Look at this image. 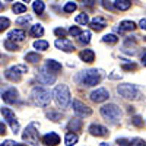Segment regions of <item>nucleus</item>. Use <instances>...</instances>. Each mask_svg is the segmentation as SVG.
I'll return each instance as SVG.
<instances>
[{
  "instance_id": "26",
  "label": "nucleus",
  "mask_w": 146,
  "mask_h": 146,
  "mask_svg": "<svg viewBox=\"0 0 146 146\" xmlns=\"http://www.w3.org/2000/svg\"><path fill=\"white\" fill-rule=\"evenodd\" d=\"M78 36H79V42L80 44H89V41H91V32L89 31H85V32L80 31V34Z\"/></svg>"
},
{
  "instance_id": "11",
  "label": "nucleus",
  "mask_w": 146,
  "mask_h": 146,
  "mask_svg": "<svg viewBox=\"0 0 146 146\" xmlns=\"http://www.w3.org/2000/svg\"><path fill=\"white\" fill-rule=\"evenodd\" d=\"M110 98V92L105 89V88H98L96 91H94L91 94V100L94 102H104Z\"/></svg>"
},
{
  "instance_id": "2",
  "label": "nucleus",
  "mask_w": 146,
  "mask_h": 146,
  "mask_svg": "<svg viewBox=\"0 0 146 146\" xmlns=\"http://www.w3.org/2000/svg\"><path fill=\"white\" fill-rule=\"evenodd\" d=\"M31 98H32V102L38 107H47L51 101V94L50 91H47L45 88H41V86H36L32 89L31 92Z\"/></svg>"
},
{
  "instance_id": "8",
  "label": "nucleus",
  "mask_w": 146,
  "mask_h": 146,
  "mask_svg": "<svg viewBox=\"0 0 146 146\" xmlns=\"http://www.w3.org/2000/svg\"><path fill=\"white\" fill-rule=\"evenodd\" d=\"M0 111H2V114H3V117L6 118V121L9 123V126L12 127V131L16 133L19 131V123L16 121V117H15V114H13V111H12L10 108H7V107H3L2 110H0Z\"/></svg>"
},
{
  "instance_id": "38",
  "label": "nucleus",
  "mask_w": 146,
  "mask_h": 146,
  "mask_svg": "<svg viewBox=\"0 0 146 146\" xmlns=\"http://www.w3.org/2000/svg\"><path fill=\"white\" fill-rule=\"evenodd\" d=\"M69 34H70V35H73V36H78V35L80 34V29H79L78 27H70Z\"/></svg>"
},
{
  "instance_id": "51",
  "label": "nucleus",
  "mask_w": 146,
  "mask_h": 146,
  "mask_svg": "<svg viewBox=\"0 0 146 146\" xmlns=\"http://www.w3.org/2000/svg\"><path fill=\"white\" fill-rule=\"evenodd\" d=\"M6 2H13V0H6Z\"/></svg>"
},
{
  "instance_id": "3",
  "label": "nucleus",
  "mask_w": 146,
  "mask_h": 146,
  "mask_svg": "<svg viewBox=\"0 0 146 146\" xmlns=\"http://www.w3.org/2000/svg\"><path fill=\"white\" fill-rule=\"evenodd\" d=\"M53 95L58 107L67 108V105L70 104V91L67 88V85H57Z\"/></svg>"
},
{
  "instance_id": "9",
  "label": "nucleus",
  "mask_w": 146,
  "mask_h": 146,
  "mask_svg": "<svg viewBox=\"0 0 146 146\" xmlns=\"http://www.w3.org/2000/svg\"><path fill=\"white\" fill-rule=\"evenodd\" d=\"M72 105H73V111H75L78 117H89L92 114V110L88 105H85L83 102H80L79 100H73Z\"/></svg>"
},
{
  "instance_id": "16",
  "label": "nucleus",
  "mask_w": 146,
  "mask_h": 146,
  "mask_svg": "<svg viewBox=\"0 0 146 146\" xmlns=\"http://www.w3.org/2000/svg\"><path fill=\"white\" fill-rule=\"evenodd\" d=\"M42 143L44 145H58L60 143V136L57 135V133H47V135L42 137Z\"/></svg>"
},
{
  "instance_id": "32",
  "label": "nucleus",
  "mask_w": 146,
  "mask_h": 146,
  "mask_svg": "<svg viewBox=\"0 0 146 146\" xmlns=\"http://www.w3.org/2000/svg\"><path fill=\"white\" fill-rule=\"evenodd\" d=\"M5 47L7 48V50H10V51H16V50H18V44H16L15 41L9 40V38L5 41Z\"/></svg>"
},
{
  "instance_id": "46",
  "label": "nucleus",
  "mask_w": 146,
  "mask_h": 146,
  "mask_svg": "<svg viewBox=\"0 0 146 146\" xmlns=\"http://www.w3.org/2000/svg\"><path fill=\"white\" fill-rule=\"evenodd\" d=\"M139 27H140L142 29H145V28H146V19H145V18H143V19L139 22Z\"/></svg>"
},
{
  "instance_id": "28",
  "label": "nucleus",
  "mask_w": 146,
  "mask_h": 146,
  "mask_svg": "<svg viewBox=\"0 0 146 146\" xmlns=\"http://www.w3.org/2000/svg\"><path fill=\"white\" fill-rule=\"evenodd\" d=\"M25 60L29 63H38L40 62V54L38 53H28L25 56Z\"/></svg>"
},
{
  "instance_id": "50",
  "label": "nucleus",
  "mask_w": 146,
  "mask_h": 146,
  "mask_svg": "<svg viewBox=\"0 0 146 146\" xmlns=\"http://www.w3.org/2000/svg\"><path fill=\"white\" fill-rule=\"evenodd\" d=\"M22 2H29V0H22Z\"/></svg>"
},
{
  "instance_id": "12",
  "label": "nucleus",
  "mask_w": 146,
  "mask_h": 146,
  "mask_svg": "<svg viewBox=\"0 0 146 146\" xmlns=\"http://www.w3.org/2000/svg\"><path fill=\"white\" fill-rule=\"evenodd\" d=\"M56 47L58 48V50H63L66 53H72V51H75V45H73L72 41L66 40V38H58L56 41Z\"/></svg>"
},
{
  "instance_id": "13",
  "label": "nucleus",
  "mask_w": 146,
  "mask_h": 146,
  "mask_svg": "<svg viewBox=\"0 0 146 146\" xmlns=\"http://www.w3.org/2000/svg\"><path fill=\"white\" fill-rule=\"evenodd\" d=\"M89 25H91V28L94 29V31H102L105 27H107V21L104 19V18H101V16H95L92 21H89L88 22Z\"/></svg>"
},
{
  "instance_id": "47",
  "label": "nucleus",
  "mask_w": 146,
  "mask_h": 146,
  "mask_svg": "<svg viewBox=\"0 0 146 146\" xmlns=\"http://www.w3.org/2000/svg\"><path fill=\"white\" fill-rule=\"evenodd\" d=\"M145 60H146V54H145V51H143V54H142V64H143V66L146 64V62H145Z\"/></svg>"
},
{
  "instance_id": "27",
  "label": "nucleus",
  "mask_w": 146,
  "mask_h": 146,
  "mask_svg": "<svg viewBox=\"0 0 146 146\" xmlns=\"http://www.w3.org/2000/svg\"><path fill=\"white\" fill-rule=\"evenodd\" d=\"M102 41L107 42V44H115V42L118 41V36H117L115 34H107V35H104Z\"/></svg>"
},
{
  "instance_id": "39",
  "label": "nucleus",
  "mask_w": 146,
  "mask_h": 146,
  "mask_svg": "<svg viewBox=\"0 0 146 146\" xmlns=\"http://www.w3.org/2000/svg\"><path fill=\"white\" fill-rule=\"evenodd\" d=\"M130 145H135V146H145V140H142V139H135V140H130Z\"/></svg>"
},
{
  "instance_id": "41",
  "label": "nucleus",
  "mask_w": 146,
  "mask_h": 146,
  "mask_svg": "<svg viewBox=\"0 0 146 146\" xmlns=\"http://www.w3.org/2000/svg\"><path fill=\"white\" fill-rule=\"evenodd\" d=\"M102 6L105 9H108V10H113L114 9V6L111 5V2H108V0H102Z\"/></svg>"
},
{
  "instance_id": "6",
  "label": "nucleus",
  "mask_w": 146,
  "mask_h": 146,
  "mask_svg": "<svg viewBox=\"0 0 146 146\" xmlns=\"http://www.w3.org/2000/svg\"><path fill=\"white\" fill-rule=\"evenodd\" d=\"M28 72V67L27 66H23V64H16L13 67H10L5 72V76L6 79L12 80V82H19L21 80V76H22V73H27Z\"/></svg>"
},
{
  "instance_id": "45",
  "label": "nucleus",
  "mask_w": 146,
  "mask_h": 146,
  "mask_svg": "<svg viewBox=\"0 0 146 146\" xmlns=\"http://www.w3.org/2000/svg\"><path fill=\"white\" fill-rule=\"evenodd\" d=\"M6 133V126L3 123H0V135H5Z\"/></svg>"
},
{
  "instance_id": "40",
  "label": "nucleus",
  "mask_w": 146,
  "mask_h": 146,
  "mask_svg": "<svg viewBox=\"0 0 146 146\" xmlns=\"http://www.w3.org/2000/svg\"><path fill=\"white\" fill-rule=\"evenodd\" d=\"M54 34H56L57 36H66V31H64L63 28H56V29H54Z\"/></svg>"
},
{
  "instance_id": "29",
  "label": "nucleus",
  "mask_w": 146,
  "mask_h": 146,
  "mask_svg": "<svg viewBox=\"0 0 146 146\" xmlns=\"http://www.w3.org/2000/svg\"><path fill=\"white\" fill-rule=\"evenodd\" d=\"M12 10H13L16 15H19V13H25V12H27V6L23 5V3H15L13 7H12Z\"/></svg>"
},
{
  "instance_id": "25",
  "label": "nucleus",
  "mask_w": 146,
  "mask_h": 146,
  "mask_svg": "<svg viewBox=\"0 0 146 146\" xmlns=\"http://www.w3.org/2000/svg\"><path fill=\"white\" fill-rule=\"evenodd\" d=\"M31 34L34 35V36H42L44 35V27L41 25V23H36V25H34V27H31Z\"/></svg>"
},
{
  "instance_id": "22",
  "label": "nucleus",
  "mask_w": 146,
  "mask_h": 146,
  "mask_svg": "<svg viewBox=\"0 0 146 146\" xmlns=\"http://www.w3.org/2000/svg\"><path fill=\"white\" fill-rule=\"evenodd\" d=\"M69 130H72V131H79L80 129H82V120H79V118H73V120H70V123H69Z\"/></svg>"
},
{
  "instance_id": "1",
  "label": "nucleus",
  "mask_w": 146,
  "mask_h": 146,
  "mask_svg": "<svg viewBox=\"0 0 146 146\" xmlns=\"http://www.w3.org/2000/svg\"><path fill=\"white\" fill-rule=\"evenodd\" d=\"M101 115L110 121V123L113 124H117L118 121L121 120V115H123V113H121V110L115 105V104H107V105H102L101 110H100Z\"/></svg>"
},
{
  "instance_id": "34",
  "label": "nucleus",
  "mask_w": 146,
  "mask_h": 146,
  "mask_svg": "<svg viewBox=\"0 0 146 146\" xmlns=\"http://www.w3.org/2000/svg\"><path fill=\"white\" fill-rule=\"evenodd\" d=\"M78 9V5L76 3H73V2H69V3H66L64 5V12H66V13H72V12H75Z\"/></svg>"
},
{
  "instance_id": "31",
  "label": "nucleus",
  "mask_w": 146,
  "mask_h": 146,
  "mask_svg": "<svg viewBox=\"0 0 146 146\" xmlns=\"http://www.w3.org/2000/svg\"><path fill=\"white\" fill-rule=\"evenodd\" d=\"M75 21H76L78 23H80V25H86V23L89 22V16H88L86 13H80V15L76 16Z\"/></svg>"
},
{
  "instance_id": "43",
  "label": "nucleus",
  "mask_w": 146,
  "mask_h": 146,
  "mask_svg": "<svg viewBox=\"0 0 146 146\" xmlns=\"http://www.w3.org/2000/svg\"><path fill=\"white\" fill-rule=\"evenodd\" d=\"M2 145H3V146H18L19 143H16V142H13V140H5Z\"/></svg>"
},
{
  "instance_id": "23",
  "label": "nucleus",
  "mask_w": 146,
  "mask_h": 146,
  "mask_svg": "<svg viewBox=\"0 0 146 146\" xmlns=\"http://www.w3.org/2000/svg\"><path fill=\"white\" fill-rule=\"evenodd\" d=\"M32 9H34V12L36 15H42V12L45 9L44 2H42V0H35V2L32 3Z\"/></svg>"
},
{
  "instance_id": "35",
  "label": "nucleus",
  "mask_w": 146,
  "mask_h": 146,
  "mask_svg": "<svg viewBox=\"0 0 146 146\" xmlns=\"http://www.w3.org/2000/svg\"><path fill=\"white\" fill-rule=\"evenodd\" d=\"M10 25V21L7 18H0V32H3L5 29H7V27Z\"/></svg>"
},
{
  "instance_id": "36",
  "label": "nucleus",
  "mask_w": 146,
  "mask_h": 146,
  "mask_svg": "<svg viewBox=\"0 0 146 146\" xmlns=\"http://www.w3.org/2000/svg\"><path fill=\"white\" fill-rule=\"evenodd\" d=\"M131 123L135 124L136 127H142V126H143V123H145V121H143V118H142L140 115H135V117L131 118Z\"/></svg>"
},
{
  "instance_id": "20",
  "label": "nucleus",
  "mask_w": 146,
  "mask_h": 146,
  "mask_svg": "<svg viewBox=\"0 0 146 146\" xmlns=\"http://www.w3.org/2000/svg\"><path fill=\"white\" fill-rule=\"evenodd\" d=\"M79 57L83 60L85 63H92L94 58H95V53H94L92 50H83V51L79 54Z\"/></svg>"
},
{
  "instance_id": "37",
  "label": "nucleus",
  "mask_w": 146,
  "mask_h": 146,
  "mask_svg": "<svg viewBox=\"0 0 146 146\" xmlns=\"http://www.w3.org/2000/svg\"><path fill=\"white\" fill-rule=\"evenodd\" d=\"M28 22H31V16H28V15L21 16V18L16 19V23H18V25H27Z\"/></svg>"
},
{
  "instance_id": "48",
  "label": "nucleus",
  "mask_w": 146,
  "mask_h": 146,
  "mask_svg": "<svg viewBox=\"0 0 146 146\" xmlns=\"http://www.w3.org/2000/svg\"><path fill=\"white\" fill-rule=\"evenodd\" d=\"M86 5H88V6H92V5H94V0H88Z\"/></svg>"
},
{
  "instance_id": "15",
  "label": "nucleus",
  "mask_w": 146,
  "mask_h": 146,
  "mask_svg": "<svg viewBox=\"0 0 146 146\" xmlns=\"http://www.w3.org/2000/svg\"><path fill=\"white\" fill-rule=\"evenodd\" d=\"M89 133L92 136H107L108 135V129H105L104 126H100V124H92L89 127Z\"/></svg>"
},
{
  "instance_id": "18",
  "label": "nucleus",
  "mask_w": 146,
  "mask_h": 146,
  "mask_svg": "<svg viewBox=\"0 0 146 146\" xmlns=\"http://www.w3.org/2000/svg\"><path fill=\"white\" fill-rule=\"evenodd\" d=\"M135 28H136V23L133 22V21H123V22H120V25H118V31H120V32L133 31Z\"/></svg>"
},
{
  "instance_id": "10",
  "label": "nucleus",
  "mask_w": 146,
  "mask_h": 146,
  "mask_svg": "<svg viewBox=\"0 0 146 146\" xmlns=\"http://www.w3.org/2000/svg\"><path fill=\"white\" fill-rule=\"evenodd\" d=\"M38 80H40L42 85H51V83L56 82V76H54V73L48 72L47 67H42V69L38 72Z\"/></svg>"
},
{
  "instance_id": "4",
  "label": "nucleus",
  "mask_w": 146,
  "mask_h": 146,
  "mask_svg": "<svg viewBox=\"0 0 146 146\" xmlns=\"http://www.w3.org/2000/svg\"><path fill=\"white\" fill-rule=\"evenodd\" d=\"M118 94L126 100H133V101H137L142 98V94L140 91L135 86V85H130V83H123V85H118L117 88Z\"/></svg>"
},
{
  "instance_id": "17",
  "label": "nucleus",
  "mask_w": 146,
  "mask_h": 146,
  "mask_svg": "<svg viewBox=\"0 0 146 146\" xmlns=\"http://www.w3.org/2000/svg\"><path fill=\"white\" fill-rule=\"evenodd\" d=\"M25 31L23 29H13V31H10L9 35H7V38L12 40V41H23L25 40Z\"/></svg>"
},
{
  "instance_id": "14",
  "label": "nucleus",
  "mask_w": 146,
  "mask_h": 146,
  "mask_svg": "<svg viewBox=\"0 0 146 146\" xmlns=\"http://www.w3.org/2000/svg\"><path fill=\"white\" fill-rule=\"evenodd\" d=\"M2 98H3V101L7 102V104H13V102L18 101V91H15V89H7V91H5V92L2 94Z\"/></svg>"
},
{
  "instance_id": "21",
  "label": "nucleus",
  "mask_w": 146,
  "mask_h": 146,
  "mask_svg": "<svg viewBox=\"0 0 146 146\" xmlns=\"http://www.w3.org/2000/svg\"><path fill=\"white\" fill-rule=\"evenodd\" d=\"M131 6V2L130 0H115V3H114V7L121 10V12H124V10H129Z\"/></svg>"
},
{
  "instance_id": "44",
  "label": "nucleus",
  "mask_w": 146,
  "mask_h": 146,
  "mask_svg": "<svg viewBox=\"0 0 146 146\" xmlns=\"http://www.w3.org/2000/svg\"><path fill=\"white\" fill-rule=\"evenodd\" d=\"M117 143L121 145V146H126V145H130V140H127V139H118Z\"/></svg>"
},
{
  "instance_id": "30",
  "label": "nucleus",
  "mask_w": 146,
  "mask_h": 146,
  "mask_svg": "<svg viewBox=\"0 0 146 146\" xmlns=\"http://www.w3.org/2000/svg\"><path fill=\"white\" fill-rule=\"evenodd\" d=\"M34 47L36 48V50L44 51V50H47V48H48V42L44 41V40H38V41H35V42H34Z\"/></svg>"
},
{
  "instance_id": "7",
  "label": "nucleus",
  "mask_w": 146,
  "mask_h": 146,
  "mask_svg": "<svg viewBox=\"0 0 146 146\" xmlns=\"http://www.w3.org/2000/svg\"><path fill=\"white\" fill-rule=\"evenodd\" d=\"M35 127H40V126H36L35 123H31L25 129V133L22 135V139L25 140L27 143H31V145H36V143H38L40 133H38V129H35Z\"/></svg>"
},
{
  "instance_id": "5",
  "label": "nucleus",
  "mask_w": 146,
  "mask_h": 146,
  "mask_svg": "<svg viewBox=\"0 0 146 146\" xmlns=\"http://www.w3.org/2000/svg\"><path fill=\"white\" fill-rule=\"evenodd\" d=\"M101 80V75L96 69H89L82 73V83L85 86H95Z\"/></svg>"
},
{
  "instance_id": "33",
  "label": "nucleus",
  "mask_w": 146,
  "mask_h": 146,
  "mask_svg": "<svg viewBox=\"0 0 146 146\" xmlns=\"http://www.w3.org/2000/svg\"><path fill=\"white\" fill-rule=\"evenodd\" d=\"M47 117L50 118V120H53V121H60L62 120V117H63V114L62 113H57V111H50L47 114Z\"/></svg>"
},
{
  "instance_id": "49",
  "label": "nucleus",
  "mask_w": 146,
  "mask_h": 146,
  "mask_svg": "<svg viewBox=\"0 0 146 146\" xmlns=\"http://www.w3.org/2000/svg\"><path fill=\"white\" fill-rule=\"evenodd\" d=\"M3 9V3H0V10H2Z\"/></svg>"
},
{
  "instance_id": "24",
  "label": "nucleus",
  "mask_w": 146,
  "mask_h": 146,
  "mask_svg": "<svg viewBox=\"0 0 146 146\" xmlns=\"http://www.w3.org/2000/svg\"><path fill=\"white\" fill-rule=\"evenodd\" d=\"M64 142H66V145H67V146H73V145H76V143H78V135H76V133H73V131L67 133L66 137H64Z\"/></svg>"
},
{
  "instance_id": "42",
  "label": "nucleus",
  "mask_w": 146,
  "mask_h": 146,
  "mask_svg": "<svg viewBox=\"0 0 146 146\" xmlns=\"http://www.w3.org/2000/svg\"><path fill=\"white\" fill-rule=\"evenodd\" d=\"M123 69L124 70H135L136 69V64H133V63H124L123 64Z\"/></svg>"
},
{
  "instance_id": "52",
  "label": "nucleus",
  "mask_w": 146,
  "mask_h": 146,
  "mask_svg": "<svg viewBox=\"0 0 146 146\" xmlns=\"http://www.w3.org/2000/svg\"><path fill=\"white\" fill-rule=\"evenodd\" d=\"M0 57H2V54H0Z\"/></svg>"
},
{
  "instance_id": "19",
  "label": "nucleus",
  "mask_w": 146,
  "mask_h": 146,
  "mask_svg": "<svg viewBox=\"0 0 146 146\" xmlns=\"http://www.w3.org/2000/svg\"><path fill=\"white\" fill-rule=\"evenodd\" d=\"M47 70H50L51 73H57L62 70V64H60L58 62H56V60H47V64H45Z\"/></svg>"
}]
</instances>
